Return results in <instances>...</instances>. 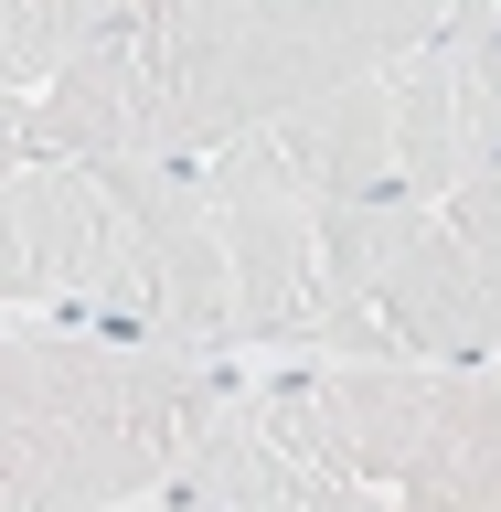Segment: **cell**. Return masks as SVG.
<instances>
[{
    "label": "cell",
    "mask_w": 501,
    "mask_h": 512,
    "mask_svg": "<svg viewBox=\"0 0 501 512\" xmlns=\"http://www.w3.org/2000/svg\"><path fill=\"white\" fill-rule=\"evenodd\" d=\"M171 502L501 512V363H299L235 384Z\"/></svg>",
    "instance_id": "obj_1"
},
{
    "label": "cell",
    "mask_w": 501,
    "mask_h": 512,
    "mask_svg": "<svg viewBox=\"0 0 501 512\" xmlns=\"http://www.w3.org/2000/svg\"><path fill=\"white\" fill-rule=\"evenodd\" d=\"M246 363L11 310L0 331V512H118L182 491Z\"/></svg>",
    "instance_id": "obj_2"
},
{
    "label": "cell",
    "mask_w": 501,
    "mask_h": 512,
    "mask_svg": "<svg viewBox=\"0 0 501 512\" xmlns=\"http://www.w3.org/2000/svg\"><path fill=\"white\" fill-rule=\"evenodd\" d=\"M448 22H459V0H139L118 43L150 75L171 150L203 160L224 139H256V128L384 75L395 54L438 43Z\"/></svg>",
    "instance_id": "obj_3"
},
{
    "label": "cell",
    "mask_w": 501,
    "mask_h": 512,
    "mask_svg": "<svg viewBox=\"0 0 501 512\" xmlns=\"http://www.w3.org/2000/svg\"><path fill=\"white\" fill-rule=\"evenodd\" d=\"M299 182L342 192V203H427L459 192L470 171L501 160V32L448 22L438 43L395 54L384 75L320 96L299 118L256 128Z\"/></svg>",
    "instance_id": "obj_4"
},
{
    "label": "cell",
    "mask_w": 501,
    "mask_h": 512,
    "mask_svg": "<svg viewBox=\"0 0 501 512\" xmlns=\"http://www.w3.org/2000/svg\"><path fill=\"white\" fill-rule=\"evenodd\" d=\"M501 352V160L427 203H352L342 363H491Z\"/></svg>",
    "instance_id": "obj_5"
},
{
    "label": "cell",
    "mask_w": 501,
    "mask_h": 512,
    "mask_svg": "<svg viewBox=\"0 0 501 512\" xmlns=\"http://www.w3.org/2000/svg\"><path fill=\"white\" fill-rule=\"evenodd\" d=\"M128 11H139V0H0V86H11V107H32V96L54 86L75 54H96Z\"/></svg>",
    "instance_id": "obj_6"
},
{
    "label": "cell",
    "mask_w": 501,
    "mask_h": 512,
    "mask_svg": "<svg viewBox=\"0 0 501 512\" xmlns=\"http://www.w3.org/2000/svg\"><path fill=\"white\" fill-rule=\"evenodd\" d=\"M459 22H470V32H501V0H459Z\"/></svg>",
    "instance_id": "obj_7"
},
{
    "label": "cell",
    "mask_w": 501,
    "mask_h": 512,
    "mask_svg": "<svg viewBox=\"0 0 501 512\" xmlns=\"http://www.w3.org/2000/svg\"><path fill=\"white\" fill-rule=\"evenodd\" d=\"M118 512H192V502H171V491H160V502H118Z\"/></svg>",
    "instance_id": "obj_8"
},
{
    "label": "cell",
    "mask_w": 501,
    "mask_h": 512,
    "mask_svg": "<svg viewBox=\"0 0 501 512\" xmlns=\"http://www.w3.org/2000/svg\"><path fill=\"white\" fill-rule=\"evenodd\" d=\"M491 363H501V352H491Z\"/></svg>",
    "instance_id": "obj_9"
}]
</instances>
